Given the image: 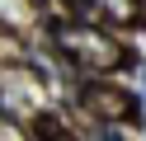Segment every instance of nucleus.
Returning <instances> with one entry per match:
<instances>
[{"label": "nucleus", "instance_id": "obj_1", "mask_svg": "<svg viewBox=\"0 0 146 141\" xmlns=\"http://www.w3.org/2000/svg\"><path fill=\"white\" fill-rule=\"evenodd\" d=\"M52 14H57V9H52L47 0H0V24L19 28V33H29V38H38Z\"/></svg>", "mask_w": 146, "mask_h": 141}, {"label": "nucleus", "instance_id": "obj_2", "mask_svg": "<svg viewBox=\"0 0 146 141\" xmlns=\"http://www.w3.org/2000/svg\"><path fill=\"white\" fill-rule=\"evenodd\" d=\"M137 89H141V141H146V61L137 71Z\"/></svg>", "mask_w": 146, "mask_h": 141}]
</instances>
